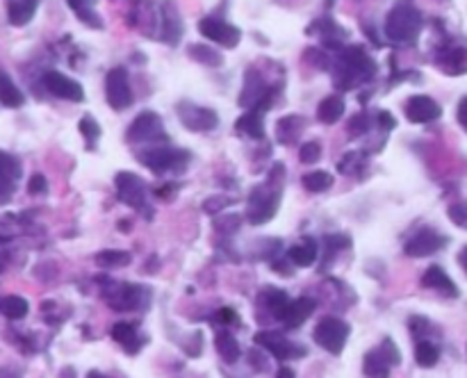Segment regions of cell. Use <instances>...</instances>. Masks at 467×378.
Returning <instances> with one entry per match:
<instances>
[{
	"instance_id": "41",
	"label": "cell",
	"mask_w": 467,
	"mask_h": 378,
	"mask_svg": "<svg viewBox=\"0 0 467 378\" xmlns=\"http://www.w3.org/2000/svg\"><path fill=\"white\" fill-rule=\"evenodd\" d=\"M458 123L463 126V130L467 133V96L458 103Z\"/></svg>"
},
{
	"instance_id": "19",
	"label": "cell",
	"mask_w": 467,
	"mask_h": 378,
	"mask_svg": "<svg viewBox=\"0 0 467 378\" xmlns=\"http://www.w3.org/2000/svg\"><path fill=\"white\" fill-rule=\"evenodd\" d=\"M312 312H314V301L301 296V299H295L287 306L285 315H283V319H280V321H283L287 328H299L301 323L312 315Z\"/></svg>"
},
{
	"instance_id": "18",
	"label": "cell",
	"mask_w": 467,
	"mask_h": 378,
	"mask_svg": "<svg viewBox=\"0 0 467 378\" xmlns=\"http://www.w3.org/2000/svg\"><path fill=\"white\" fill-rule=\"evenodd\" d=\"M422 285L429 289H438L444 296H458V287H456V283L442 267H429L427 274L422 276Z\"/></svg>"
},
{
	"instance_id": "3",
	"label": "cell",
	"mask_w": 467,
	"mask_h": 378,
	"mask_svg": "<svg viewBox=\"0 0 467 378\" xmlns=\"http://www.w3.org/2000/svg\"><path fill=\"white\" fill-rule=\"evenodd\" d=\"M139 160H142V165L148 167L153 174H167V171H180L187 167L189 153L180 148H171V146H158V148L144 150V153L139 155Z\"/></svg>"
},
{
	"instance_id": "24",
	"label": "cell",
	"mask_w": 467,
	"mask_h": 378,
	"mask_svg": "<svg viewBox=\"0 0 467 378\" xmlns=\"http://www.w3.org/2000/svg\"><path fill=\"white\" fill-rule=\"evenodd\" d=\"M0 103L5 107H21L26 103V96L21 91L14 80L5 71H0Z\"/></svg>"
},
{
	"instance_id": "6",
	"label": "cell",
	"mask_w": 467,
	"mask_h": 378,
	"mask_svg": "<svg viewBox=\"0 0 467 378\" xmlns=\"http://www.w3.org/2000/svg\"><path fill=\"white\" fill-rule=\"evenodd\" d=\"M176 114L180 118V123L187 128L189 133H210L219 123V116L214 110L203 105H194L189 101H182L176 107Z\"/></svg>"
},
{
	"instance_id": "27",
	"label": "cell",
	"mask_w": 467,
	"mask_h": 378,
	"mask_svg": "<svg viewBox=\"0 0 467 378\" xmlns=\"http://www.w3.org/2000/svg\"><path fill=\"white\" fill-rule=\"evenodd\" d=\"M263 301H265L267 310H269L276 319H283L287 306L292 304L290 296L285 294V291H283V289H276V287L267 289V291H265V296H263Z\"/></svg>"
},
{
	"instance_id": "12",
	"label": "cell",
	"mask_w": 467,
	"mask_h": 378,
	"mask_svg": "<svg viewBox=\"0 0 467 378\" xmlns=\"http://www.w3.org/2000/svg\"><path fill=\"white\" fill-rule=\"evenodd\" d=\"M444 246H447V237L440 235L438 230H433V228H422L410 237L404 251L410 257H427V255L438 253L440 248H444Z\"/></svg>"
},
{
	"instance_id": "7",
	"label": "cell",
	"mask_w": 467,
	"mask_h": 378,
	"mask_svg": "<svg viewBox=\"0 0 467 378\" xmlns=\"http://www.w3.org/2000/svg\"><path fill=\"white\" fill-rule=\"evenodd\" d=\"M340 62H342V67L346 71L344 87H351L353 80H369L374 75V71H376L374 60L369 57L361 46H351V48L342 50Z\"/></svg>"
},
{
	"instance_id": "17",
	"label": "cell",
	"mask_w": 467,
	"mask_h": 378,
	"mask_svg": "<svg viewBox=\"0 0 467 378\" xmlns=\"http://www.w3.org/2000/svg\"><path fill=\"white\" fill-rule=\"evenodd\" d=\"M256 344H260L263 349H267L276 360H287L295 355L292 351V344L276 330H260L256 333Z\"/></svg>"
},
{
	"instance_id": "21",
	"label": "cell",
	"mask_w": 467,
	"mask_h": 378,
	"mask_svg": "<svg viewBox=\"0 0 467 378\" xmlns=\"http://www.w3.org/2000/svg\"><path fill=\"white\" fill-rule=\"evenodd\" d=\"M344 114V99L342 96H326L317 107V118L326 126L338 123Z\"/></svg>"
},
{
	"instance_id": "47",
	"label": "cell",
	"mask_w": 467,
	"mask_h": 378,
	"mask_svg": "<svg viewBox=\"0 0 467 378\" xmlns=\"http://www.w3.org/2000/svg\"><path fill=\"white\" fill-rule=\"evenodd\" d=\"M87 378H110V376H105L101 372H89V374H87Z\"/></svg>"
},
{
	"instance_id": "8",
	"label": "cell",
	"mask_w": 467,
	"mask_h": 378,
	"mask_svg": "<svg viewBox=\"0 0 467 378\" xmlns=\"http://www.w3.org/2000/svg\"><path fill=\"white\" fill-rule=\"evenodd\" d=\"M128 142L130 144H148V142H160L167 139L165 123L155 112H142L128 128Z\"/></svg>"
},
{
	"instance_id": "23",
	"label": "cell",
	"mask_w": 467,
	"mask_h": 378,
	"mask_svg": "<svg viewBox=\"0 0 467 378\" xmlns=\"http://www.w3.org/2000/svg\"><path fill=\"white\" fill-rule=\"evenodd\" d=\"M39 0H9V23L26 26L37 12Z\"/></svg>"
},
{
	"instance_id": "14",
	"label": "cell",
	"mask_w": 467,
	"mask_h": 378,
	"mask_svg": "<svg viewBox=\"0 0 467 378\" xmlns=\"http://www.w3.org/2000/svg\"><path fill=\"white\" fill-rule=\"evenodd\" d=\"M406 116L410 123H431L442 116V107L431 96H410L406 103Z\"/></svg>"
},
{
	"instance_id": "9",
	"label": "cell",
	"mask_w": 467,
	"mask_h": 378,
	"mask_svg": "<svg viewBox=\"0 0 467 378\" xmlns=\"http://www.w3.org/2000/svg\"><path fill=\"white\" fill-rule=\"evenodd\" d=\"M105 99L110 103L112 110L121 112L126 107L133 105V89H130V80H128V71L116 67L107 73L105 78Z\"/></svg>"
},
{
	"instance_id": "31",
	"label": "cell",
	"mask_w": 467,
	"mask_h": 378,
	"mask_svg": "<svg viewBox=\"0 0 467 378\" xmlns=\"http://www.w3.org/2000/svg\"><path fill=\"white\" fill-rule=\"evenodd\" d=\"M333 185V176L329 171H312V174L303 176V187L312 194H322Z\"/></svg>"
},
{
	"instance_id": "13",
	"label": "cell",
	"mask_w": 467,
	"mask_h": 378,
	"mask_svg": "<svg viewBox=\"0 0 467 378\" xmlns=\"http://www.w3.org/2000/svg\"><path fill=\"white\" fill-rule=\"evenodd\" d=\"M43 87H46L53 96H57V99H64V101L80 103L84 99L82 84L71 80L69 75H64L60 71H46V75H43Z\"/></svg>"
},
{
	"instance_id": "39",
	"label": "cell",
	"mask_w": 467,
	"mask_h": 378,
	"mask_svg": "<svg viewBox=\"0 0 467 378\" xmlns=\"http://www.w3.org/2000/svg\"><path fill=\"white\" fill-rule=\"evenodd\" d=\"M46 189H48V182H46V178H43V176L37 174V176L30 178V182H28V191L30 194H43Z\"/></svg>"
},
{
	"instance_id": "29",
	"label": "cell",
	"mask_w": 467,
	"mask_h": 378,
	"mask_svg": "<svg viewBox=\"0 0 467 378\" xmlns=\"http://www.w3.org/2000/svg\"><path fill=\"white\" fill-rule=\"evenodd\" d=\"M28 310H30V306H28V301L23 296H5V299H0V312H3V315L7 319H12V321L23 319L28 315Z\"/></svg>"
},
{
	"instance_id": "37",
	"label": "cell",
	"mask_w": 467,
	"mask_h": 378,
	"mask_svg": "<svg viewBox=\"0 0 467 378\" xmlns=\"http://www.w3.org/2000/svg\"><path fill=\"white\" fill-rule=\"evenodd\" d=\"M319 157H322V146L317 142H306L299 148V160L303 165H314V162H319Z\"/></svg>"
},
{
	"instance_id": "44",
	"label": "cell",
	"mask_w": 467,
	"mask_h": 378,
	"mask_svg": "<svg viewBox=\"0 0 467 378\" xmlns=\"http://www.w3.org/2000/svg\"><path fill=\"white\" fill-rule=\"evenodd\" d=\"M57 378H78V374H75L73 367H64V369L60 372V376H57Z\"/></svg>"
},
{
	"instance_id": "43",
	"label": "cell",
	"mask_w": 467,
	"mask_h": 378,
	"mask_svg": "<svg viewBox=\"0 0 467 378\" xmlns=\"http://www.w3.org/2000/svg\"><path fill=\"white\" fill-rule=\"evenodd\" d=\"M276 378H297V376H295V372L290 369V367H280L278 374H276Z\"/></svg>"
},
{
	"instance_id": "20",
	"label": "cell",
	"mask_w": 467,
	"mask_h": 378,
	"mask_svg": "<svg viewBox=\"0 0 467 378\" xmlns=\"http://www.w3.org/2000/svg\"><path fill=\"white\" fill-rule=\"evenodd\" d=\"M317 255H319L317 242H314L312 237H306V240H303L301 244H297V246L290 248L287 260H290L292 265H297V267H312L314 260H317Z\"/></svg>"
},
{
	"instance_id": "1",
	"label": "cell",
	"mask_w": 467,
	"mask_h": 378,
	"mask_svg": "<svg viewBox=\"0 0 467 378\" xmlns=\"http://www.w3.org/2000/svg\"><path fill=\"white\" fill-rule=\"evenodd\" d=\"M274 174H269L267 185H260L251 191V201H248V223L253 226H263L269 219H274V214L278 212L280 205V185H276Z\"/></svg>"
},
{
	"instance_id": "32",
	"label": "cell",
	"mask_w": 467,
	"mask_h": 378,
	"mask_svg": "<svg viewBox=\"0 0 467 378\" xmlns=\"http://www.w3.org/2000/svg\"><path fill=\"white\" fill-rule=\"evenodd\" d=\"M130 262V253L126 251H116V248H110V251H101L96 255V265L103 269H112V267H126Z\"/></svg>"
},
{
	"instance_id": "35",
	"label": "cell",
	"mask_w": 467,
	"mask_h": 378,
	"mask_svg": "<svg viewBox=\"0 0 467 378\" xmlns=\"http://www.w3.org/2000/svg\"><path fill=\"white\" fill-rule=\"evenodd\" d=\"M363 165H365V155L358 153V150H351V153H346L340 160L338 171H340V174H346V176H353V174H358V171L363 169Z\"/></svg>"
},
{
	"instance_id": "10",
	"label": "cell",
	"mask_w": 467,
	"mask_h": 378,
	"mask_svg": "<svg viewBox=\"0 0 467 378\" xmlns=\"http://www.w3.org/2000/svg\"><path fill=\"white\" fill-rule=\"evenodd\" d=\"M114 182H116V194H119V199H121V203H126L128 208H133V210H144L146 185L142 178L133 174V171H121V174H116Z\"/></svg>"
},
{
	"instance_id": "33",
	"label": "cell",
	"mask_w": 467,
	"mask_h": 378,
	"mask_svg": "<svg viewBox=\"0 0 467 378\" xmlns=\"http://www.w3.org/2000/svg\"><path fill=\"white\" fill-rule=\"evenodd\" d=\"M187 50H189V57H192V60H197V62H201V64H208V67H219V64L224 62V57L219 55V52L212 50V48H208V46L194 44V46H189Z\"/></svg>"
},
{
	"instance_id": "15",
	"label": "cell",
	"mask_w": 467,
	"mask_h": 378,
	"mask_svg": "<svg viewBox=\"0 0 467 378\" xmlns=\"http://www.w3.org/2000/svg\"><path fill=\"white\" fill-rule=\"evenodd\" d=\"M21 178V165L14 155L0 150V203L12 199V194Z\"/></svg>"
},
{
	"instance_id": "4",
	"label": "cell",
	"mask_w": 467,
	"mask_h": 378,
	"mask_svg": "<svg viewBox=\"0 0 467 378\" xmlns=\"http://www.w3.org/2000/svg\"><path fill=\"white\" fill-rule=\"evenodd\" d=\"M401 362V353L399 349L395 347V342L385 338L381 347L372 349L363 360V369H365V376L369 378H388L390 376V369L397 367Z\"/></svg>"
},
{
	"instance_id": "40",
	"label": "cell",
	"mask_w": 467,
	"mask_h": 378,
	"mask_svg": "<svg viewBox=\"0 0 467 378\" xmlns=\"http://www.w3.org/2000/svg\"><path fill=\"white\" fill-rule=\"evenodd\" d=\"M226 205H231V199H226V196H219V199H216V196H214V199H208V201H205L203 208H205V212H219L221 208H226Z\"/></svg>"
},
{
	"instance_id": "30",
	"label": "cell",
	"mask_w": 467,
	"mask_h": 378,
	"mask_svg": "<svg viewBox=\"0 0 467 378\" xmlns=\"http://www.w3.org/2000/svg\"><path fill=\"white\" fill-rule=\"evenodd\" d=\"M438 358H440V351H438V347L433 342L419 340L415 344V360H417L419 367H433V365L438 362Z\"/></svg>"
},
{
	"instance_id": "34",
	"label": "cell",
	"mask_w": 467,
	"mask_h": 378,
	"mask_svg": "<svg viewBox=\"0 0 467 378\" xmlns=\"http://www.w3.org/2000/svg\"><path fill=\"white\" fill-rule=\"evenodd\" d=\"M112 338H114L119 344H123V347H128V344H135V342H137V328H135V323H128V321L114 323Z\"/></svg>"
},
{
	"instance_id": "45",
	"label": "cell",
	"mask_w": 467,
	"mask_h": 378,
	"mask_svg": "<svg viewBox=\"0 0 467 378\" xmlns=\"http://www.w3.org/2000/svg\"><path fill=\"white\" fill-rule=\"evenodd\" d=\"M0 378H21V374L14 369H0Z\"/></svg>"
},
{
	"instance_id": "25",
	"label": "cell",
	"mask_w": 467,
	"mask_h": 378,
	"mask_svg": "<svg viewBox=\"0 0 467 378\" xmlns=\"http://www.w3.org/2000/svg\"><path fill=\"white\" fill-rule=\"evenodd\" d=\"M214 347H216V351H219V355L226 362H237V358H240V344H237V340L228 330L216 333Z\"/></svg>"
},
{
	"instance_id": "5",
	"label": "cell",
	"mask_w": 467,
	"mask_h": 378,
	"mask_svg": "<svg viewBox=\"0 0 467 378\" xmlns=\"http://www.w3.org/2000/svg\"><path fill=\"white\" fill-rule=\"evenodd\" d=\"M349 333L351 328L346 326V323L338 317H324L317 328H314V342L319 344L322 349H326L333 355H340L344 351V344L349 340Z\"/></svg>"
},
{
	"instance_id": "36",
	"label": "cell",
	"mask_w": 467,
	"mask_h": 378,
	"mask_svg": "<svg viewBox=\"0 0 467 378\" xmlns=\"http://www.w3.org/2000/svg\"><path fill=\"white\" fill-rule=\"evenodd\" d=\"M80 133L87 139V148H89L101 139V126L96 123L94 116H82L80 118Z\"/></svg>"
},
{
	"instance_id": "26",
	"label": "cell",
	"mask_w": 467,
	"mask_h": 378,
	"mask_svg": "<svg viewBox=\"0 0 467 378\" xmlns=\"http://www.w3.org/2000/svg\"><path fill=\"white\" fill-rule=\"evenodd\" d=\"M69 7L73 9L75 14H78V18L82 21V23L92 26V28H103V21L99 18V14L94 12V5L96 0H67Z\"/></svg>"
},
{
	"instance_id": "46",
	"label": "cell",
	"mask_w": 467,
	"mask_h": 378,
	"mask_svg": "<svg viewBox=\"0 0 467 378\" xmlns=\"http://www.w3.org/2000/svg\"><path fill=\"white\" fill-rule=\"evenodd\" d=\"M458 262H461V267L465 269V274H467V246L461 251V255H458Z\"/></svg>"
},
{
	"instance_id": "42",
	"label": "cell",
	"mask_w": 467,
	"mask_h": 378,
	"mask_svg": "<svg viewBox=\"0 0 467 378\" xmlns=\"http://www.w3.org/2000/svg\"><path fill=\"white\" fill-rule=\"evenodd\" d=\"M378 123H381L385 130H392V128L397 126V121L392 118V114H388V112H381L378 114Z\"/></svg>"
},
{
	"instance_id": "2",
	"label": "cell",
	"mask_w": 467,
	"mask_h": 378,
	"mask_svg": "<svg viewBox=\"0 0 467 378\" xmlns=\"http://www.w3.org/2000/svg\"><path fill=\"white\" fill-rule=\"evenodd\" d=\"M422 26H424V18H422L419 9L410 5H399L388 14L385 35L388 39L399 41V44H408V41L417 39Z\"/></svg>"
},
{
	"instance_id": "16",
	"label": "cell",
	"mask_w": 467,
	"mask_h": 378,
	"mask_svg": "<svg viewBox=\"0 0 467 378\" xmlns=\"http://www.w3.org/2000/svg\"><path fill=\"white\" fill-rule=\"evenodd\" d=\"M144 294H148L146 287H137V285H119V289L110 291L105 299L110 301V306L114 310H137L142 308Z\"/></svg>"
},
{
	"instance_id": "28",
	"label": "cell",
	"mask_w": 467,
	"mask_h": 378,
	"mask_svg": "<svg viewBox=\"0 0 467 378\" xmlns=\"http://www.w3.org/2000/svg\"><path fill=\"white\" fill-rule=\"evenodd\" d=\"M303 126H306V121H303V118H301V116H297V114H292V116H283V118H280V121L276 123V135H278V142L285 137V133H290L285 144L295 142V139H299V135H301V130H303Z\"/></svg>"
},
{
	"instance_id": "38",
	"label": "cell",
	"mask_w": 467,
	"mask_h": 378,
	"mask_svg": "<svg viewBox=\"0 0 467 378\" xmlns=\"http://www.w3.org/2000/svg\"><path fill=\"white\" fill-rule=\"evenodd\" d=\"M449 219L461 226V228H467V203H456L449 208Z\"/></svg>"
},
{
	"instance_id": "11",
	"label": "cell",
	"mask_w": 467,
	"mask_h": 378,
	"mask_svg": "<svg viewBox=\"0 0 467 378\" xmlns=\"http://www.w3.org/2000/svg\"><path fill=\"white\" fill-rule=\"evenodd\" d=\"M199 28H201V35H205L210 41H216V44L224 46V48H235L242 39L240 28H235L221 18H214V16L203 18Z\"/></svg>"
},
{
	"instance_id": "22",
	"label": "cell",
	"mask_w": 467,
	"mask_h": 378,
	"mask_svg": "<svg viewBox=\"0 0 467 378\" xmlns=\"http://www.w3.org/2000/svg\"><path fill=\"white\" fill-rule=\"evenodd\" d=\"M235 128L240 133L253 137V139H263L265 137V121H263V112L260 110H248L246 114H242L237 118Z\"/></svg>"
}]
</instances>
